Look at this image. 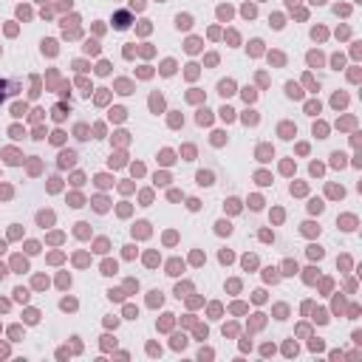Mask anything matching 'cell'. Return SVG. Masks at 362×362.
I'll return each mask as SVG.
<instances>
[{"label": "cell", "instance_id": "obj_2", "mask_svg": "<svg viewBox=\"0 0 362 362\" xmlns=\"http://www.w3.org/2000/svg\"><path fill=\"white\" fill-rule=\"evenodd\" d=\"M116 28H127V14H119L116 17Z\"/></svg>", "mask_w": 362, "mask_h": 362}, {"label": "cell", "instance_id": "obj_1", "mask_svg": "<svg viewBox=\"0 0 362 362\" xmlns=\"http://www.w3.org/2000/svg\"><path fill=\"white\" fill-rule=\"evenodd\" d=\"M17 90V82H11V79H0V102L8 96V93H14Z\"/></svg>", "mask_w": 362, "mask_h": 362}]
</instances>
